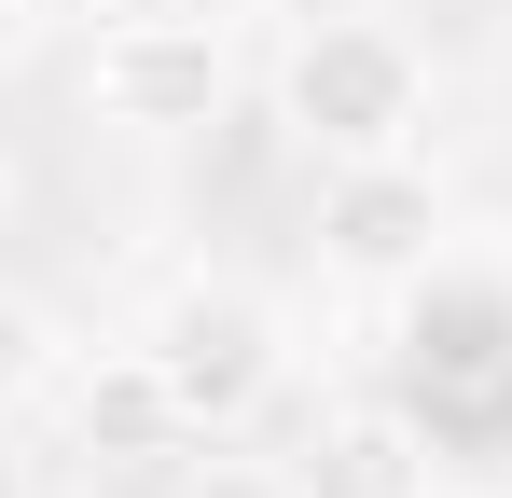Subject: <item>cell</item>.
<instances>
[{"label": "cell", "instance_id": "obj_8", "mask_svg": "<svg viewBox=\"0 0 512 498\" xmlns=\"http://www.w3.org/2000/svg\"><path fill=\"white\" fill-rule=\"evenodd\" d=\"M180 498H305V485H277L263 457H194V485Z\"/></svg>", "mask_w": 512, "mask_h": 498}, {"label": "cell", "instance_id": "obj_3", "mask_svg": "<svg viewBox=\"0 0 512 498\" xmlns=\"http://www.w3.org/2000/svg\"><path fill=\"white\" fill-rule=\"evenodd\" d=\"M139 360L167 374V402L194 443H236L277 388H291V319L263 305L250 277H180L167 305L139 319Z\"/></svg>", "mask_w": 512, "mask_h": 498}, {"label": "cell", "instance_id": "obj_4", "mask_svg": "<svg viewBox=\"0 0 512 498\" xmlns=\"http://www.w3.org/2000/svg\"><path fill=\"white\" fill-rule=\"evenodd\" d=\"M222 97H236V42H222V14H111L84 28V111L97 125H125V139H194V125H222Z\"/></svg>", "mask_w": 512, "mask_h": 498}, {"label": "cell", "instance_id": "obj_1", "mask_svg": "<svg viewBox=\"0 0 512 498\" xmlns=\"http://www.w3.org/2000/svg\"><path fill=\"white\" fill-rule=\"evenodd\" d=\"M388 388L443 457H499L512 443V277L499 263H416L402 319H388Z\"/></svg>", "mask_w": 512, "mask_h": 498}, {"label": "cell", "instance_id": "obj_9", "mask_svg": "<svg viewBox=\"0 0 512 498\" xmlns=\"http://www.w3.org/2000/svg\"><path fill=\"white\" fill-rule=\"evenodd\" d=\"M0 14H14V28H111L125 0H0Z\"/></svg>", "mask_w": 512, "mask_h": 498}, {"label": "cell", "instance_id": "obj_5", "mask_svg": "<svg viewBox=\"0 0 512 498\" xmlns=\"http://www.w3.org/2000/svg\"><path fill=\"white\" fill-rule=\"evenodd\" d=\"M319 263L333 277H416V263H443V180H429V153H346L319 166Z\"/></svg>", "mask_w": 512, "mask_h": 498}, {"label": "cell", "instance_id": "obj_10", "mask_svg": "<svg viewBox=\"0 0 512 498\" xmlns=\"http://www.w3.org/2000/svg\"><path fill=\"white\" fill-rule=\"evenodd\" d=\"M0 498H28V457H14V443H0Z\"/></svg>", "mask_w": 512, "mask_h": 498}, {"label": "cell", "instance_id": "obj_11", "mask_svg": "<svg viewBox=\"0 0 512 498\" xmlns=\"http://www.w3.org/2000/svg\"><path fill=\"white\" fill-rule=\"evenodd\" d=\"M0 208H14V166H0Z\"/></svg>", "mask_w": 512, "mask_h": 498}, {"label": "cell", "instance_id": "obj_7", "mask_svg": "<svg viewBox=\"0 0 512 498\" xmlns=\"http://www.w3.org/2000/svg\"><path fill=\"white\" fill-rule=\"evenodd\" d=\"M56 360H70V346H56V319H42L28 291H0V429L56 388Z\"/></svg>", "mask_w": 512, "mask_h": 498}, {"label": "cell", "instance_id": "obj_6", "mask_svg": "<svg viewBox=\"0 0 512 498\" xmlns=\"http://www.w3.org/2000/svg\"><path fill=\"white\" fill-rule=\"evenodd\" d=\"M70 443L125 471V457H180L194 429H180V402H167V374H153V360L125 346V360H97L84 388H70Z\"/></svg>", "mask_w": 512, "mask_h": 498}, {"label": "cell", "instance_id": "obj_2", "mask_svg": "<svg viewBox=\"0 0 512 498\" xmlns=\"http://www.w3.org/2000/svg\"><path fill=\"white\" fill-rule=\"evenodd\" d=\"M277 125H291L319 166H346V153H416L429 56L388 28V14H305L291 56H277Z\"/></svg>", "mask_w": 512, "mask_h": 498}]
</instances>
